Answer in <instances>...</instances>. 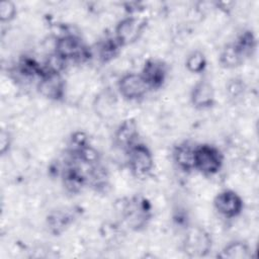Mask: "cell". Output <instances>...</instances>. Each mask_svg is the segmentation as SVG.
Listing matches in <instances>:
<instances>
[{"mask_svg":"<svg viewBox=\"0 0 259 259\" xmlns=\"http://www.w3.org/2000/svg\"><path fill=\"white\" fill-rule=\"evenodd\" d=\"M118 204L120 217L128 229L141 232L148 227L153 217V208L145 196L133 195L121 199Z\"/></svg>","mask_w":259,"mask_h":259,"instance_id":"1","label":"cell"},{"mask_svg":"<svg viewBox=\"0 0 259 259\" xmlns=\"http://www.w3.org/2000/svg\"><path fill=\"white\" fill-rule=\"evenodd\" d=\"M181 249L189 258L206 257L212 249L211 235L200 226H189L184 231Z\"/></svg>","mask_w":259,"mask_h":259,"instance_id":"2","label":"cell"},{"mask_svg":"<svg viewBox=\"0 0 259 259\" xmlns=\"http://www.w3.org/2000/svg\"><path fill=\"white\" fill-rule=\"evenodd\" d=\"M58 55L68 63H85L92 58L91 48L75 33H65L59 36L55 42V50Z\"/></svg>","mask_w":259,"mask_h":259,"instance_id":"3","label":"cell"},{"mask_svg":"<svg viewBox=\"0 0 259 259\" xmlns=\"http://www.w3.org/2000/svg\"><path fill=\"white\" fill-rule=\"evenodd\" d=\"M224 166V154L214 145L203 143L194 148V171L204 176L218 174Z\"/></svg>","mask_w":259,"mask_h":259,"instance_id":"4","label":"cell"},{"mask_svg":"<svg viewBox=\"0 0 259 259\" xmlns=\"http://www.w3.org/2000/svg\"><path fill=\"white\" fill-rule=\"evenodd\" d=\"M124 153L127 169L134 177L144 179L151 174L154 168V156L146 144L138 142Z\"/></svg>","mask_w":259,"mask_h":259,"instance_id":"5","label":"cell"},{"mask_svg":"<svg viewBox=\"0 0 259 259\" xmlns=\"http://www.w3.org/2000/svg\"><path fill=\"white\" fill-rule=\"evenodd\" d=\"M147 20L138 16L128 15L121 18L115 25L113 36L121 48L135 44L143 34Z\"/></svg>","mask_w":259,"mask_h":259,"instance_id":"6","label":"cell"},{"mask_svg":"<svg viewBox=\"0 0 259 259\" xmlns=\"http://www.w3.org/2000/svg\"><path fill=\"white\" fill-rule=\"evenodd\" d=\"M60 177L63 188L72 195L81 193L88 186L87 171L82 168V165L70 159L61 168Z\"/></svg>","mask_w":259,"mask_h":259,"instance_id":"7","label":"cell"},{"mask_svg":"<svg viewBox=\"0 0 259 259\" xmlns=\"http://www.w3.org/2000/svg\"><path fill=\"white\" fill-rule=\"evenodd\" d=\"M212 205L221 217L232 220L243 212L244 200L235 190L224 189L213 197Z\"/></svg>","mask_w":259,"mask_h":259,"instance_id":"8","label":"cell"},{"mask_svg":"<svg viewBox=\"0 0 259 259\" xmlns=\"http://www.w3.org/2000/svg\"><path fill=\"white\" fill-rule=\"evenodd\" d=\"M117 91L123 99L138 101L143 99L150 89L140 73L128 72L118 79Z\"/></svg>","mask_w":259,"mask_h":259,"instance_id":"9","label":"cell"},{"mask_svg":"<svg viewBox=\"0 0 259 259\" xmlns=\"http://www.w3.org/2000/svg\"><path fill=\"white\" fill-rule=\"evenodd\" d=\"M36 90L46 99L62 101L66 96V80L63 74L44 72L36 82Z\"/></svg>","mask_w":259,"mask_h":259,"instance_id":"10","label":"cell"},{"mask_svg":"<svg viewBox=\"0 0 259 259\" xmlns=\"http://www.w3.org/2000/svg\"><path fill=\"white\" fill-rule=\"evenodd\" d=\"M150 91L163 87L168 77V65L160 59H148L140 72Z\"/></svg>","mask_w":259,"mask_h":259,"instance_id":"11","label":"cell"},{"mask_svg":"<svg viewBox=\"0 0 259 259\" xmlns=\"http://www.w3.org/2000/svg\"><path fill=\"white\" fill-rule=\"evenodd\" d=\"M189 101L197 110L211 108L215 103V91L212 83L205 77L200 78L190 90Z\"/></svg>","mask_w":259,"mask_h":259,"instance_id":"12","label":"cell"},{"mask_svg":"<svg viewBox=\"0 0 259 259\" xmlns=\"http://www.w3.org/2000/svg\"><path fill=\"white\" fill-rule=\"evenodd\" d=\"M112 142L115 148L123 152L140 142V132L134 118H125L118 123L113 132Z\"/></svg>","mask_w":259,"mask_h":259,"instance_id":"13","label":"cell"},{"mask_svg":"<svg viewBox=\"0 0 259 259\" xmlns=\"http://www.w3.org/2000/svg\"><path fill=\"white\" fill-rule=\"evenodd\" d=\"M194 148L195 145L188 141H183L173 147L172 160L180 171L190 173L194 170Z\"/></svg>","mask_w":259,"mask_h":259,"instance_id":"14","label":"cell"},{"mask_svg":"<svg viewBox=\"0 0 259 259\" xmlns=\"http://www.w3.org/2000/svg\"><path fill=\"white\" fill-rule=\"evenodd\" d=\"M14 71L25 81L37 82L44 74V67L35 58L24 55L18 59Z\"/></svg>","mask_w":259,"mask_h":259,"instance_id":"15","label":"cell"},{"mask_svg":"<svg viewBox=\"0 0 259 259\" xmlns=\"http://www.w3.org/2000/svg\"><path fill=\"white\" fill-rule=\"evenodd\" d=\"M121 47L116 41L114 36H107L95 45L93 49H91L92 57H96V59L101 64H107L114 60L120 53Z\"/></svg>","mask_w":259,"mask_h":259,"instance_id":"16","label":"cell"},{"mask_svg":"<svg viewBox=\"0 0 259 259\" xmlns=\"http://www.w3.org/2000/svg\"><path fill=\"white\" fill-rule=\"evenodd\" d=\"M75 219V211L72 209H57L48 215L47 226L50 233L59 236L74 223Z\"/></svg>","mask_w":259,"mask_h":259,"instance_id":"17","label":"cell"},{"mask_svg":"<svg viewBox=\"0 0 259 259\" xmlns=\"http://www.w3.org/2000/svg\"><path fill=\"white\" fill-rule=\"evenodd\" d=\"M252 248L244 240H233L226 244L220 253L219 258L223 259H249L252 257Z\"/></svg>","mask_w":259,"mask_h":259,"instance_id":"18","label":"cell"},{"mask_svg":"<svg viewBox=\"0 0 259 259\" xmlns=\"http://www.w3.org/2000/svg\"><path fill=\"white\" fill-rule=\"evenodd\" d=\"M232 42L245 61L253 57L257 49V38L251 29L241 31Z\"/></svg>","mask_w":259,"mask_h":259,"instance_id":"19","label":"cell"},{"mask_svg":"<svg viewBox=\"0 0 259 259\" xmlns=\"http://www.w3.org/2000/svg\"><path fill=\"white\" fill-rule=\"evenodd\" d=\"M116 105L115 95L109 90H104L100 92L94 99L93 107L97 115L102 118H108L114 114V109Z\"/></svg>","mask_w":259,"mask_h":259,"instance_id":"20","label":"cell"},{"mask_svg":"<svg viewBox=\"0 0 259 259\" xmlns=\"http://www.w3.org/2000/svg\"><path fill=\"white\" fill-rule=\"evenodd\" d=\"M245 60L238 53L233 42L227 44L221 51L219 57L220 65L225 69H235L244 64Z\"/></svg>","mask_w":259,"mask_h":259,"instance_id":"21","label":"cell"},{"mask_svg":"<svg viewBox=\"0 0 259 259\" xmlns=\"http://www.w3.org/2000/svg\"><path fill=\"white\" fill-rule=\"evenodd\" d=\"M207 66L204 53L200 50L190 52L185 59V68L191 74H202Z\"/></svg>","mask_w":259,"mask_h":259,"instance_id":"22","label":"cell"},{"mask_svg":"<svg viewBox=\"0 0 259 259\" xmlns=\"http://www.w3.org/2000/svg\"><path fill=\"white\" fill-rule=\"evenodd\" d=\"M246 83L240 77L231 78L226 84V95L231 101L240 100L246 93Z\"/></svg>","mask_w":259,"mask_h":259,"instance_id":"23","label":"cell"},{"mask_svg":"<svg viewBox=\"0 0 259 259\" xmlns=\"http://www.w3.org/2000/svg\"><path fill=\"white\" fill-rule=\"evenodd\" d=\"M69 63L63 59L60 55H58L55 51L51 53L42 63L44 67V72H49V73H58V74H63L65 71L67 65Z\"/></svg>","mask_w":259,"mask_h":259,"instance_id":"24","label":"cell"},{"mask_svg":"<svg viewBox=\"0 0 259 259\" xmlns=\"http://www.w3.org/2000/svg\"><path fill=\"white\" fill-rule=\"evenodd\" d=\"M17 14V7L13 1L5 0L0 3V20L2 23L12 21Z\"/></svg>","mask_w":259,"mask_h":259,"instance_id":"25","label":"cell"},{"mask_svg":"<svg viewBox=\"0 0 259 259\" xmlns=\"http://www.w3.org/2000/svg\"><path fill=\"white\" fill-rule=\"evenodd\" d=\"M11 144H12V138L10 133L2 128L0 132V153L2 156L6 155L9 152L11 148Z\"/></svg>","mask_w":259,"mask_h":259,"instance_id":"26","label":"cell"}]
</instances>
